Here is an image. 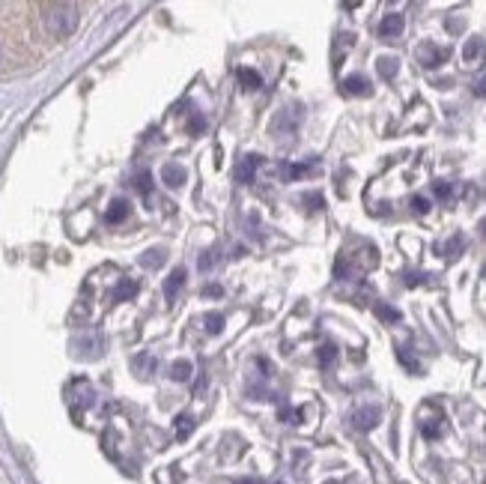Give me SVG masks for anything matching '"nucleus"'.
<instances>
[{
  "label": "nucleus",
  "instance_id": "nucleus-36",
  "mask_svg": "<svg viewBox=\"0 0 486 484\" xmlns=\"http://www.w3.org/2000/svg\"><path fill=\"white\" fill-rule=\"evenodd\" d=\"M483 272H486V269H483Z\"/></svg>",
  "mask_w": 486,
  "mask_h": 484
},
{
  "label": "nucleus",
  "instance_id": "nucleus-22",
  "mask_svg": "<svg viewBox=\"0 0 486 484\" xmlns=\"http://www.w3.org/2000/svg\"><path fill=\"white\" fill-rule=\"evenodd\" d=\"M335 359H337V347L331 344V341H326V344L319 347V365L322 367H331V365H335Z\"/></svg>",
  "mask_w": 486,
  "mask_h": 484
},
{
  "label": "nucleus",
  "instance_id": "nucleus-12",
  "mask_svg": "<svg viewBox=\"0 0 486 484\" xmlns=\"http://www.w3.org/2000/svg\"><path fill=\"white\" fill-rule=\"evenodd\" d=\"M463 248H465V236H463V233H456V236H451L445 245H439L442 257H447V260H456V257L463 254Z\"/></svg>",
  "mask_w": 486,
  "mask_h": 484
},
{
  "label": "nucleus",
  "instance_id": "nucleus-35",
  "mask_svg": "<svg viewBox=\"0 0 486 484\" xmlns=\"http://www.w3.org/2000/svg\"><path fill=\"white\" fill-rule=\"evenodd\" d=\"M480 230H483V236H486V219H483V224H480Z\"/></svg>",
  "mask_w": 486,
  "mask_h": 484
},
{
  "label": "nucleus",
  "instance_id": "nucleus-33",
  "mask_svg": "<svg viewBox=\"0 0 486 484\" xmlns=\"http://www.w3.org/2000/svg\"><path fill=\"white\" fill-rule=\"evenodd\" d=\"M206 293H209V296H221V287L212 284V287H206Z\"/></svg>",
  "mask_w": 486,
  "mask_h": 484
},
{
  "label": "nucleus",
  "instance_id": "nucleus-28",
  "mask_svg": "<svg viewBox=\"0 0 486 484\" xmlns=\"http://www.w3.org/2000/svg\"><path fill=\"white\" fill-rule=\"evenodd\" d=\"M203 129H206V120H203L200 114H191V120H188V132H191V134H200Z\"/></svg>",
  "mask_w": 486,
  "mask_h": 484
},
{
  "label": "nucleus",
  "instance_id": "nucleus-5",
  "mask_svg": "<svg viewBox=\"0 0 486 484\" xmlns=\"http://www.w3.org/2000/svg\"><path fill=\"white\" fill-rule=\"evenodd\" d=\"M403 27H406V18H403L400 12H388L379 21V36H382L385 42H394L403 33Z\"/></svg>",
  "mask_w": 486,
  "mask_h": 484
},
{
  "label": "nucleus",
  "instance_id": "nucleus-27",
  "mask_svg": "<svg viewBox=\"0 0 486 484\" xmlns=\"http://www.w3.org/2000/svg\"><path fill=\"white\" fill-rule=\"evenodd\" d=\"M281 170H284L286 179H299V177L308 174V168H304V165H281Z\"/></svg>",
  "mask_w": 486,
  "mask_h": 484
},
{
  "label": "nucleus",
  "instance_id": "nucleus-16",
  "mask_svg": "<svg viewBox=\"0 0 486 484\" xmlns=\"http://www.w3.org/2000/svg\"><path fill=\"white\" fill-rule=\"evenodd\" d=\"M138 293V284L129 281V278H123L120 284H116V290L111 293V302H123V299H129V296Z\"/></svg>",
  "mask_w": 486,
  "mask_h": 484
},
{
  "label": "nucleus",
  "instance_id": "nucleus-8",
  "mask_svg": "<svg viewBox=\"0 0 486 484\" xmlns=\"http://www.w3.org/2000/svg\"><path fill=\"white\" fill-rule=\"evenodd\" d=\"M483 54H486V45H483V39H478V36H472V39L465 42V48H463V60H465V66H478V63H483Z\"/></svg>",
  "mask_w": 486,
  "mask_h": 484
},
{
  "label": "nucleus",
  "instance_id": "nucleus-9",
  "mask_svg": "<svg viewBox=\"0 0 486 484\" xmlns=\"http://www.w3.org/2000/svg\"><path fill=\"white\" fill-rule=\"evenodd\" d=\"M257 168H260V156H242V161L236 165V179L239 183H254Z\"/></svg>",
  "mask_w": 486,
  "mask_h": 484
},
{
  "label": "nucleus",
  "instance_id": "nucleus-1",
  "mask_svg": "<svg viewBox=\"0 0 486 484\" xmlns=\"http://www.w3.org/2000/svg\"><path fill=\"white\" fill-rule=\"evenodd\" d=\"M78 6H72V3H54L45 9V27L54 33V36H69V33H75V27H78Z\"/></svg>",
  "mask_w": 486,
  "mask_h": 484
},
{
  "label": "nucleus",
  "instance_id": "nucleus-20",
  "mask_svg": "<svg viewBox=\"0 0 486 484\" xmlns=\"http://www.w3.org/2000/svg\"><path fill=\"white\" fill-rule=\"evenodd\" d=\"M203 329L209 332V335H218V332L224 329V314H218V311H209L203 317Z\"/></svg>",
  "mask_w": 486,
  "mask_h": 484
},
{
  "label": "nucleus",
  "instance_id": "nucleus-34",
  "mask_svg": "<svg viewBox=\"0 0 486 484\" xmlns=\"http://www.w3.org/2000/svg\"><path fill=\"white\" fill-rule=\"evenodd\" d=\"M236 484H260V481H254V478H239Z\"/></svg>",
  "mask_w": 486,
  "mask_h": 484
},
{
  "label": "nucleus",
  "instance_id": "nucleus-14",
  "mask_svg": "<svg viewBox=\"0 0 486 484\" xmlns=\"http://www.w3.org/2000/svg\"><path fill=\"white\" fill-rule=\"evenodd\" d=\"M167 260V251L165 248H149V251H143L140 254V266H147V269H158L161 263Z\"/></svg>",
  "mask_w": 486,
  "mask_h": 484
},
{
  "label": "nucleus",
  "instance_id": "nucleus-13",
  "mask_svg": "<svg viewBox=\"0 0 486 484\" xmlns=\"http://www.w3.org/2000/svg\"><path fill=\"white\" fill-rule=\"evenodd\" d=\"M194 374V365L188 362V359H179V362H173V367H170V380L176 383H188Z\"/></svg>",
  "mask_w": 486,
  "mask_h": 484
},
{
  "label": "nucleus",
  "instance_id": "nucleus-15",
  "mask_svg": "<svg viewBox=\"0 0 486 484\" xmlns=\"http://www.w3.org/2000/svg\"><path fill=\"white\" fill-rule=\"evenodd\" d=\"M125 215H129V203H125V201H114L111 206H107V212H105V221L107 224H120Z\"/></svg>",
  "mask_w": 486,
  "mask_h": 484
},
{
  "label": "nucleus",
  "instance_id": "nucleus-19",
  "mask_svg": "<svg viewBox=\"0 0 486 484\" xmlns=\"http://www.w3.org/2000/svg\"><path fill=\"white\" fill-rule=\"evenodd\" d=\"M373 311H376V317L385 320V323H400V311L391 308V305H385V302H376Z\"/></svg>",
  "mask_w": 486,
  "mask_h": 484
},
{
  "label": "nucleus",
  "instance_id": "nucleus-18",
  "mask_svg": "<svg viewBox=\"0 0 486 484\" xmlns=\"http://www.w3.org/2000/svg\"><path fill=\"white\" fill-rule=\"evenodd\" d=\"M239 81H242V87H245V90H260V87H263V78H260V72H254V69H239Z\"/></svg>",
  "mask_w": 486,
  "mask_h": 484
},
{
  "label": "nucleus",
  "instance_id": "nucleus-3",
  "mask_svg": "<svg viewBox=\"0 0 486 484\" xmlns=\"http://www.w3.org/2000/svg\"><path fill=\"white\" fill-rule=\"evenodd\" d=\"M415 54H418V63H421V66H427V69H436V66H442V63L447 60V48H439L436 42H421Z\"/></svg>",
  "mask_w": 486,
  "mask_h": 484
},
{
  "label": "nucleus",
  "instance_id": "nucleus-10",
  "mask_svg": "<svg viewBox=\"0 0 486 484\" xmlns=\"http://www.w3.org/2000/svg\"><path fill=\"white\" fill-rule=\"evenodd\" d=\"M182 284H185V269L176 266L173 272L165 278V296H167V299H176V293L182 290Z\"/></svg>",
  "mask_w": 486,
  "mask_h": 484
},
{
  "label": "nucleus",
  "instance_id": "nucleus-21",
  "mask_svg": "<svg viewBox=\"0 0 486 484\" xmlns=\"http://www.w3.org/2000/svg\"><path fill=\"white\" fill-rule=\"evenodd\" d=\"M218 260H221L218 248H209V251H203V254H200V260H197V266H200V272H209V269L218 266Z\"/></svg>",
  "mask_w": 486,
  "mask_h": 484
},
{
  "label": "nucleus",
  "instance_id": "nucleus-2",
  "mask_svg": "<svg viewBox=\"0 0 486 484\" xmlns=\"http://www.w3.org/2000/svg\"><path fill=\"white\" fill-rule=\"evenodd\" d=\"M72 350H75L78 359H98L102 356V335L89 332V335H81L72 341Z\"/></svg>",
  "mask_w": 486,
  "mask_h": 484
},
{
  "label": "nucleus",
  "instance_id": "nucleus-17",
  "mask_svg": "<svg viewBox=\"0 0 486 484\" xmlns=\"http://www.w3.org/2000/svg\"><path fill=\"white\" fill-rule=\"evenodd\" d=\"M376 69H379V75H382L385 81H391L394 75H397L400 63H397V57H379V60H376Z\"/></svg>",
  "mask_w": 486,
  "mask_h": 484
},
{
  "label": "nucleus",
  "instance_id": "nucleus-23",
  "mask_svg": "<svg viewBox=\"0 0 486 484\" xmlns=\"http://www.w3.org/2000/svg\"><path fill=\"white\" fill-rule=\"evenodd\" d=\"M191 430H194V419L191 416H179L176 419V436L179 439H188V436H191Z\"/></svg>",
  "mask_w": 486,
  "mask_h": 484
},
{
  "label": "nucleus",
  "instance_id": "nucleus-30",
  "mask_svg": "<svg viewBox=\"0 0 486 484\" xmlns=\"http://www.w3.org/2000/svg\"><path fill=\"white\" fill-rule=\"evenodd\" d=\"M134 185H138V192H140V194H149V188H152V177H149V174H140V177H138V183H134Z\"/></svg>",
  "mask_w": 486,
  "mask_h": 484
},
{
  "label": "nucleus",
  "instance_id": "nucleus-26",
  "mask_svg": "<svg viewBox=\"0 0 486 484\" xmlns=\"http://www.w3.org/2000/svg\"><path fill=\"white\" fill-rule=\"evenodd\" d=\"M433 192H436V197H439V201H447V197L454 194V188H451V183H445V179H439V183H433Z\"/></svg>",
  "mask_w": 486,
  "mask_h": 484
},
{
  "label": "nucleus",
  "instance_id": "nucleus-11",
  "mask_svg": "<svg viewBox=\"0 0 486 484\" xmlns=\"http://www.w3.org/2000/svg\"><path fill=\"white\" fill-rule=\"evenodd\" d=\"M161 179H165V185L179 188V185L185 183V168H182V165H173V161H170V165L161 168Z\"/></svg>",
  "mask_w": 486,
  "mask_h": 484
},
{
  "label": "nucleus",
  "instance_id": "nucleus-29",
  "mask_svg": "<svg viewBox=\"0 0 486 484\" xmlns=\"http://www.w3.org/2000/svg\"><path fill=\"white\" fill-rule=\"evenodd\" d=\"M412 210H415L418 215H424L430 210V201H427V197H421V194H415V197H412Z\"/></svg>",
  "mask_w": 486,
  "mask_h": 484
},
{
  "label": "nucleus",
  "instance_id": "nucleus-31",
  "mask_svg": "<svg viewBox=\"0 0 486 484\" xmlns=\"http://www.w3.org/2000/svg\"><path fill=\"white\" fill-rule=\"evenodd\" d=\"M472 90H474V96H486V75H480L478 81H474Z\"/></svg>",
  "mask_w": 486,
  "mask_h": 484
},
{
  "label": "nucleus",
  "instance_id": "nucleus-4",
  "mask_svg": "<svg viewBox=\"0 0 486 484\" xmlns=\"http://www.w3.org/2000/svg\"><path fill=\"white\" fill-rule=\"evenodd\" d=\"M379 419H382V412L379 407H358L352 416H349V421H352V427L355 430H361V434H367V430H373L376 425H379Z\"/></svg>",
  "mask_w": 486,
  "mask_h": 484
},
{
  "label": "nucleus",
  "instance_id": "nucleus-32",
  "mask_svg": "<svg viewBox=\"0 0 486 484\" xmlns=\"http://www.w3.org/2000/svg\"><path fill=\"white\" fill-rule=\"evenodd\" d=\"M424 278H427V275H418V272H412V275H406V284H409V287H415V284H421V281H424Z\"/></svg>",
  "mask_w": 486,
  "mask_h": 484
},
{
  "label": "nucleus",
  "instance_id": "nucleus-24",
  "mask_svg": "<svg viewBox=\"0 0 486 484\" xmlns=\"http://www.w3.org/2000/svg\"><path fill=\"white\" fill-rule=\"evenodd\" d=\"M397 356H400V362H403V365H406V367H409V371H412V374H421V365L415 362V356H412V353H409V350H406V347H400V350H397Z\"/></svg>",
  "mask_w": 486,
  "mask_h": 484
},
{
  "label": "nucleus",
  "instance_id": "nucleus-25",
  "mask_svg": "<svg viewBox=\"0 0 486 484\" xmlns=\"http://www.w3.org/2000/svg\"><path fill=\"white\" fill-rule=\"evenodd\" d=\"M302 203L308 206V210H322V206H326V197L317 194V192H310V194H304V197H302Z\"/></svg>",
  "mask_w": 486,
  "mask_h": 484
},
{
  "label": "nucleus",
  "instance_id": "nucleus-6",
  "mask_svg": "<svg viewBox=\"0 0 486 484\" xmlns=\"http://www.w3.org/2000/svg\"><path fill=\"white\" fill-rule=\"evenodd\" d=\"M295 125H299V111H295V108H286V111H281L272 120V132H275V138L277 134H293Z\"/></svg>",
  "mask_w": 486,
  "mask_h": 484
},
{
  "label": "nucleus",
  "instance_id": "nucleus-7",
  "mask_svg": "<svg viewBox=\"0 0 486 484\" xmlns=\"http://www.w3.org/2000/svg\"><path fill=\"white\" fill-rule=\"evenodd\" d=\"M340 90H344V96H370V81H367L364 75H349L344 78V84H340Z\"/></svg>",
  "mask_w": 486,
  "mask_h": 484
}]
</instances>
